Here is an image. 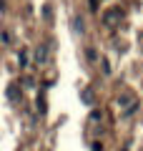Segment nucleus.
Listing matches in <instances>:
<instances>
[{
  "label": "nucleus",
  "mask_w": 143,
  "mask_h": 151,
  "mask_svg": "<svg viewBox=\"0 0 143 151\" xmlns=\"http://www.w3.org/2000/svg\"><path fill=\"white\" fill-rule=\"evenodd\" d=\"M48 55H50V43L38 45V50H35V63H38V65H45V63H48Z\"/></svg>",
  "instance_id": "obj_1"
},
{
  "label": "nucleus",
  "mask_w": 143,
  "mask_h": 151,
  "mask_svg": "<svg viewBox=\"0 0 143 151\" xmlns=\"http://www.w3.org/2000/svg\"><path fill=\"white\" fill-rule=\"evenodd\" d=\"M18 93H20V91H18L15 83H13V86H8V98H10V101H18Z\"/></svg>",
  "instance_id": "obj_2"
},
{
  "label": "nucleus",
  "mask_w": 143,
  "mask_h": 151,
  "mask_svg": "<svg viewBox=\"0 0 143 151\" xmlns=\"http://www.w3.org/2000/svg\"><path fill=\"white\" fill-rule=\"evenodd\" d=\"M73 30H75V33H83V30H85V25H83L80 18H73Z\"/></svg>",
  "instance_id": "obj_3"
},
{
  "label": "nucleus",
  "mask_w": 143,
  "mask_h": 151,
  "mask_svg": "<svg viewBox=\"0 0 143 151\" xmlns=\"http://www.w3.org/2000/svg\"><path fill=\"white\" fill-rule=\"evenodd\" d=\"M38 111H40V113H45V111H48V106H45V96H43V93L38 96Z\"/></svg>",
  "instance_id": "obj_4"
},
{
  "label": "nucleus",
  "mask_w": 143,
  "mask_h": 151,
  "mask_svg": "<svg viewBox=\"0 0 143 151\" xmlns=\"http://www.w3.org/2000/svg\"><path fill=\"white\" fill-rule=\"evenodd\" d=\"M18 63H20V65H28V50H20V53H18Z\"/></svg>",
  "instance_id": "obj_5"
},
{
  "label": "nucleus",
  "mask_w": 143,
  "mask_h": 151,
  "mask_svg": "<svg viewBox=\"0 0 143 151\" xmlns=\"http://www.w3.org/2000/svg\"><path fill=\"white\" fill-rule=\"evenodd\" d=\"M83 96H85V98H83V101H85V103H93V91H90V88H88V91H85V93H83Z\"/></svg>",
  "instance_id": "obj_6"
},
{
  "label": "nucleus",
  "mask_w": 143,
  "mask_h": 151,
  "mask_svg": "<svg viewBox=\"0 0 143 151\" xmlns=\"http://www.w3.org/2000/svg\"><path fill=\"white\" fill-rule=\"evenodd\" d=\"M93 151H103V144H98V141H93V146H90Z\"/></svg>",
  "instance_id": "obj_7"
},
{
  "label": "nucleus",
  "mask_w": 143,
  "mask_h": 151,
  "mask_svg": "<svg viewBox=\"0 0 143 151\" xmlns=\"http://www.w3.org/2000/svg\"><path fill=\"white\" fill-rule=\"evenodd\" d=\"M90 10H98V0H90Z\"/></svg>",
  "instance_id": "obj_8"
}]
</instances>
